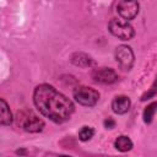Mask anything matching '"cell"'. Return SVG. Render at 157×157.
Wrapping results in <instances>:
<instances>
[{"mask_svg":"<svg viewBox=\"0 0 157 157\" xmlns=\"http://www.w3.org/2000/svg\"><path fill=\"white\" fill-rule=\"evenodd\" d=\"M70 63L77 67H82V69H87V67H93L96 66V61L94 59L87 54V53H83V52H75L70 55L69 58Z\"/></svg>","mask_w":157,"mask_h":157,"instance_id":"cell-9","label":"cell"},{"mask_svg":"<svg viewBox=\"0 0 157 157\" xmlns=\"http://www.w3.org/2000/svg\"><path fill=\"white\" fill-rule=\"evenodd\" d=\"M113 146H114V148H115L117 151L124 153V152H129V151L132 150L134 142H132V140H131L128 135H119V136H117V139L114 140Z\"/></svg>","mask_w":157,"mask_h":157,"instance_id":"cell-11","label":"cell"},{"mask_svg":"<svg viewBox=\"0 0 157 157\" xmlns=\"http://www.w3.org/2000/svg\"><path fill=\"white\" fill-rule=\"evenodd\" d=\"M16 153L17 155H27V151H25V150H17Z\"/></svg>","mask_w":157,"mask_h":157,"instance_id":"cell-16","label":"cell"},{"mask_svg":"<svg viewBox=\"0 0 157 157\" xmlns=\"http://www.w3.org/2000/svg\"><path fill=\"white\" fill-rule=\"evenodd\" d=\"M72 97L76 103H78L82 107L92 108L94 107L98 101H99V92L92 87L83 86V85H77L72 90Z\"/></svg>","mask_w":157,"mask_h":157,"instance_id":"cell-3","label":"cell"},{"mask_svg":"<svg viewBox=\"0 0 157 157\" xmlns=\"http://www.w3.org/2000/svg\"><path fill=\"white\" fill-rule=\"evenodd\" d=\"M91 77L96 83L101 85H112L118 81V74L112 67H96L91 72Z\"/></svg>","mask_w":157,"mask_h":157,"instance_id":"cell-7","label":"cell"},{"mask_svg":"<svg viewBox=\"0 0 157 157\" xmlns=\"http://www.w3.org/2000/svg\"><path fill=\"white\" fill-rule=\"evenodd\" d=\"M140 11V4L137 0H119L117 4V13L125 21L134 20Z\"/></svg>","mask_w":157,"mask_h":157,"instance_id":"cell-6","label":"cell"},{"mask_svg":"<svg viewBox=\"0 0 157 157\" xmlns=\"http://www.w3.org/2000/svg\"><path fill=\"white\" fill-rule=\"evenodd\" d=\"M114 58L115 61L123 71H130L135 63V54L130 45L128 44H120L114 50Z\"/></svg>","mask_w":157,"mask_h":157,"instance_id":"cell-5","label":"cell"},{"mask_svg":"<svg viewBox=\"0 0 157 157\" xmlns=\"http://www.w3.org/2000/svg\"><path fill=\"white\" fill-rule=\"evenodd\" d=\"M93 136H94V129H93L92 126L83 125V126H81V129L78 130V140H80L81 142H87V141H90Z\"/></svg>","mask_w":157,"mask_h":157,"instance_id":"cell-13","label":"cell"},{"mask_svg":"<svg viewBox=\"0 0 157 157\" xmlns=\"http://www.w3.org/2000/svg\"><path fill=\"white\" fill-rule=\"evenodd\" d=\"M32 99L38 112L55 124L67 121L75 112L72 101L49 83L36 86Z\"/></svg>","mask_w":157,"mask_h":157,"instance_id":"cell-1","label":"cell"},{"mask_svg":"<svg viewBox=\"0 0 157 157\" xmlns=\"http://www.w3.org/2000/svg\"><path fill=\"white\" fill-rule=\"evenodd\" d=\"M103 125H104V128H105V129L112 130V129H114V128H115L117 121H115L112 117H108V118H105V119L103 120Z\"/></svg>","mask_w":157,"mask_h":157,"instance_id":"cell-15","label":"cell"},{"mask_svg":"<svg viewBox=\"0 0 157 157\" xmlns=\"http://www.w3.org/2000/svg\"><path fill=\"white\" fill-rule=\"evenodd\" d=\"M108 31L112 36L120 40H130L135 36L134 27L123 18H112L108 22Z\"/></svg>","mask_w":157,"mask_h":157,"instance_id":"cell-4","label":"cell"},{"mask_svg":"<svg viewBox=\"0 0 157 157\" xmlns=\"http://www.w3.org/2000/svg\"><path fill=\"white\" fill-rule=\"evenodd\" d=\"M156 96H157V76L155 77L153 82L151 83L150 88H147V91L142 93V96L140 97V101L141 102H146V101H148L151 98H155Z\"/></svg>","mask_w":157,"mask_h":157,"instance_id":"cell-14","label":"cell"},{"mask_svg":"<svg viewBox=\"0 0 157 157\" xmlns=\"http://www.w3.org/2000/svg\"><path fill=\"white\" fill-rule=\"evenodd\" d=\"M15 121V117L10 109V105L4 98H0V124L2 126H10Z\"/></svg>","mask_w":157,"mask_h":157,"instance_id":"cell-10","label":"cell"},{"mask_svg":"<svg viewBox=\"0 0 157 157\" xmlns=\"http://www.w3.org/2000/svg\"><path fill=\"white\" fill-rule=\"evenodd\" d=\"M157 113V101H153L151 103H148L144 110H142V120L145 124H151L153 121V118H155V114Z\"/></svg>","mask_w":157,"mask_h":157,"instance_id":"cell-12","label":"cell"},{"mask_svg":"<svg viewBox=\"0 0 157 157\" xmlns=\"http://www.w3.org/2000/svg\"><path fill=\"white\" fill-rule=\"evenodd\" d=\"M130 107H131V99L125 94H118L110 102V108L113 113L118 115L126 114L130 110Z\"/></svg>","mask_w":157,"mask_h":157,"instance_id":"cell-8","label":"cell"},{"mask_svg":"<svg viewBox=\"0 0 157 157\" xmlns=\"http://www.w3.org/2000/svg\"><path fill=\"white\" fill-rule=\"evenodd\" d=\"M15 121L18 128H21L26 132L31 134H37L43 131L45 123L42 118L36 115L32 110L28 109H21L16 113L15 115Z\"/></svg>","mask_w":157,"mask_h":157,"instance_id":"cell-2","label":"cell"}]
</instances>
